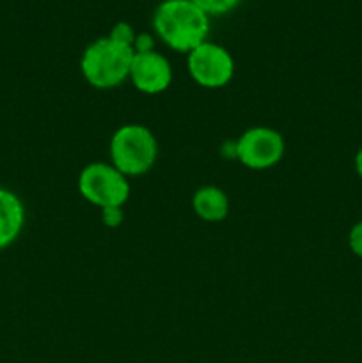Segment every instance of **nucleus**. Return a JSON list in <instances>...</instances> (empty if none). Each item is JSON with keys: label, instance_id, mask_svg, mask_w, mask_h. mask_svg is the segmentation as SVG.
<instances>
[{"label": "nucleus", "instance_id": "f257e3e1", "mask_svg": "<svg viewBox=\"0 0 362 363\" xmlns=\"http://www.w3.org/2000/svg\"><path fill=\"white\" fill-rule=\"evenodd\" d=\"M156 35L174 52L190 53L209 34V16L192 0H163L153 14Z\"/></svg>", "mask_w": 362, "mask_h": 363}, {"label": "nucleus", "instance_id": "f03ea898", "mask_svg": "<svg viewBox=\"0 0 362 363\" xmlns=\"http://www.w3.org/2000/svg\"><path fill=\"white\" fill-rule=\"evenodd\" d=\"M133 53L131 46L121 45L109 35L96 39L82 53V74L96 89L117 87L130 77Z\"/></svg>", "mask_w": 362, "mask_h": 363}, {"label": "nucleus", "instance_id": "7ed1b4c3", "mask_svg": "<svg viewBox=\"0 0 362 363\" xmlns=\"http://www.w3.org/2000/svg\"><path fill=\"white\" fill-rule=\"evenodd\" d=\"M110 163L126 177L144 176L158 158L155 133L144 124H123L110 138Z\"/></svg>", "mask_w": 362, "mask_h": 363}, {"label": "nucleus", "instance_id": "20e7f679", "mask_svg": "<svg viewBox=\"0 0 362 363\" xmlns=\"http://www.w3.org/2000/svg\"><path fill=\"white\" fill-rule=\"evenodd\" d=\"M78 191L89 204L99 209L123 208L131 194L130 183L112 163L94 162L82 169Z\"/></svg>", "mask_w": 362, "mask_h": 363}, {"label": "nucleus", "instance_id": "39448f33", "mask_svg": "<svg viewBox=\"0 0 362 363\" xmlns=\"http://www.w3.org/2000/svg\"><path fill=\"white\" fill-rule=\"evenodd\" d=\"M187 69L199 87L213 91L226 87L233 80L234 59L222 45L204 41L187 53Z\"/></svg>", "mask_w": 362, "mask_h": 363}, {"label": "nucleus", "instance_id": "423d86ee", "mask_svg": "<svg viewBox=\"0 0 362 363\" xmlns=\"http://www.w3.org/2000/svg\"><path fill=\"white\" fill-rule=\"evenodd\" d=\"M286 151L284 137L268 126H254L240 135L234 155L243 167L251 170H266L275 167Z\"/></svg>", "mask_w": 362, "mask_h": 363}, {"label": "nucleus", "instance_id": "0eeeda50", "mask_svg": "<svg viewBox=\"0 0 362 363\" xmlns=\"http://www.w3.org/2000/svg\"><path fill=\"white\" fill-rule=\"evenodd\" d=\"M128 78L142 94H162L172 84V66L169 59L156 50L133 53Z\"/></svg>", "mask_w": 362, "mask_h": 363}, {"label": "nucleus", "instance_id": "6e6552de", "mask_svg": "<svg viewBox=\"0 0 362 363\" xmlns=\"http://www.w3.org/2000/svg\"><path fill=\"white\" fill-rule=\"evenodd\" d=\"M25 206L14 191L0 186V250L11 247L25 227Z\"/></svg>", "mask_w": 362, "mask_h": 363}, {"label": "nucleus", "instance_id": "1a4fd4ad", "mask_svg": "<svg viewBox=\"0 0 362 363\" xmlns=\"http://www.w3.org/2000/svg\"><path fill=\"white\" fill-rule=\"evenodd\" d=\"M192 209L204 222H222L229 215V197L219 186H201L192 197Z\"/></svg>", "mask_w": 362, "mask_h": 363}, {"label": "nucleus", "instance_id": "9d476101", "mask_svg": "<svg viewBox=\"0 0 362 363\" xmlns=\"http://www.w3.org/2000/svg\"><path fill=\"white\" fill-rule=\"evenodd\" d=\"M192 2L201 7L208 16H219L233 11L241 0H192Z\"/></svg>", "mask_w": 362, "mask_h": 363}, {"label": "nucleus", "instance_id": "9b49d317", "mask_svg": "<svg viewBox=\"0 0 362 363\" xmlns=\"http://www.w3.org/2000/svg\"><path fill=\"white\" fill-rule=\"evenodd\" d=\"M109 38L114 39V41L121 43V45H126V46H131V48H133L137 32L133 30V27H131L130 23H126V21H119V23H116L112 27Z\"/></svg>", "mask_w": 362, "mask_h": 363}, {"label": "nucleus", "instance_id": "f8f14e48", "mask_svg": "<svg viewBox=\"0 0 362 363\" xmlns=\"http://www.w3.org/2000/svg\"><path fill=\"white\" fill-rule=\"evenodd\" d=\"M348 245H350V250L353 252L358 259H362V220L355 223L350 229V234H348Z\"/></svg>", "mask_w": 362, "mask_h": 363}, {"label": "nucleus", "instance_id": "ddd939ff", "mask_svg": "<svg viewBox=\"0 0 362 363\" xmlns=\"http://www.w3.org/2000/svg\"><path fill=\"white\" fill-rule=\"evenodd\" d=\"M102 220L106 227H110V229H116V227H119L124 220L123 208L102 209Z\"/></svg>", "mask_w": 362, "mask_h": 363}, {"label": "nucleus", "instance_id": "4468645a", "mask_svg": "<svg viewBox=\"0 0 362 363\" xmlns=\"http://www.w3.org/2000/svg\"><path fill=\"white\" fill-rule=\"evenodd\" d=\"M151 50H155V39H153V35L148 34V32H141V34H137V38H135V43H133V52L144 53V52H151Z\"/></svg>", "mask_w": 362, "mask_h": 363}, {"label": "nucleus", "instance_id": "2eb2a0df", "mask_svg": "<svg viewBox=\"0 0 362 363\" xmlns=\"http://www.w3.org/2000/svg\"><path fill=\"white\" fill-rule=\"evenodd\" d=\"M353 165H355V172H357L358 177H361V179H362V147L358 149L357 155H355Z\"/></svg>", "mask_w": 362, "mask_h": 363}]
</instances>
